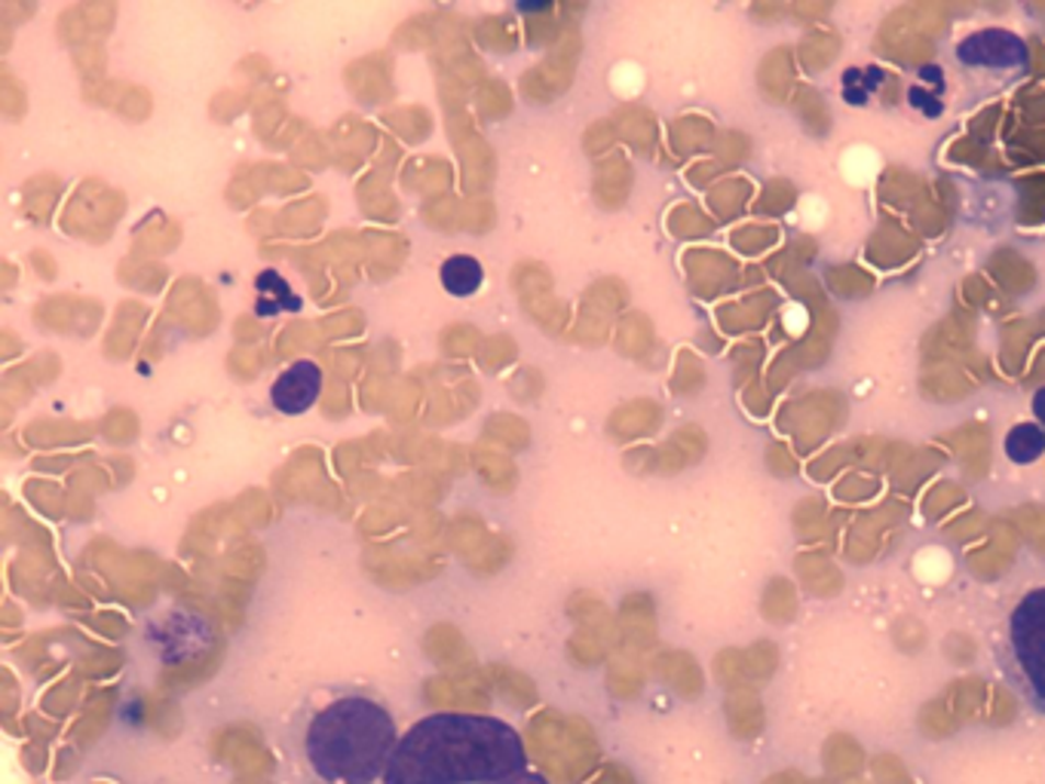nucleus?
I'll return each instance as SVG.
<instances>
[{
  "mask_svg": "<svg viewBox=\"0 0 1045 784\" xmlns=\"http://www.w3.org/2000/svg\"><path fill=\"white\" fill-rule=\"evenodd\" d=\"M524 763L522 736L503 720L433 714L399 739L384 784H500Z\"/></svg>",
  "mask_w": 1045,
  "mask_h": 784,
  "instance_id": "f257e3e1",
  "label": "nucleus"
},
{
  "mask_svg": "<svg viewBox=\"0 0 1045 784\" xmlns=\"http://www.w3.org/2000/svg\"><path fill=\"white\" fill-rule=\"evenodd\" d=\"M396 748L399 736L393 714L365 696L331 702L310 720L304 739L307 763L326 784L384 782Z\"/></svg>",
  "mask_w": 1045,
  "mask_h": 784,
  "instance_id": "f03ea898",
  "label": "nucleus"
},
{
  "mask_svg": "<svg viewBox=\"0 0 1045 784\" xmlns=\"http://www.w3.org/2000/svg\"><path fill=\"white\" fill-rule=\"evenodd\" d=\"M1009 650L1024 693L1045 714V589L1024 594L1012 610Z\"/></svg>",
  "mask_w": 1045,
  "mask_h": 784,
  "instance_id": "7ed1b4c3",
  "label": "nucleus"
},
{
  "mask_svg": "<svg viewBox=\"0 0 1045 784\" xmlns=\"http://www.w3.org/2000/svg\"><path fill=\"white\" fill-rule=\"evenodd\" d=\"M956 59L972 68H1024L1027 44L1012 31L987 29L966 37L956 49Z\"/></svg>",
  "mask_w": 1045,
  "mask_h": 784,
  "instance_id": "20e7f679",
  "label": "nucleus"
},
{
  "mask_svg": "<svg viewBox=\"0 0 1045 784\" xmlns=\"http://www.w3.org/2000/svg\"><path fill=\"white\" fill-rule=\"evenodd\" d=\"M322 393V368L310 362V359H300L273 380L270 386V401L280 414L298 417L304 411H310Z\"/></svg>",
  "mask_w": 1045,
  "mask_h": 784,
  "instance_id": "39448f33",
  "label": "nucleus"
},
{
  "mask_svg": "<svg viewBox=\"0 0 1045 784\" xmlns=\"http://www.w3.org/2000/svg\"><path fill=\"white\" fill-rule=\"evenodd\" d=\"M439 280L445 285V292L454 297H469L476 295L485 282V266L473 254H454L448 258L442 270H439Z\"/></svg>",
  "mask_w": 1045,
  "mask_h": 784,
  "instance_id": "423d86ee",
  "label": "nucleus"
},
{
  "mask_svg": "<svg viewBox=\"0 0 1045 784\" xmlns=\"http://www.w3.org/2000/svg\"><path fill=\"white\" fill-rule=\"evenodd\" d=\"M1045 451V432L1036 423H1021L1006 435V454L1012 463H1033Z\"/></svg>",
  "mask_w": 1045,
  "mask_h": 784,
  "instance_id": "0eeeda50",
  "label": "nucleus"
},
{
  "mask_svg": "<svg viewBox=\"0 0 1045 784\" xmlns=\"http://www.w3.org/2000/svg\"><path fill=\"white\" fill-rule=\"evenodd\" d=\"M500 784H549V782H546L543 775H537V772H519V775H512V779H507V782H500Z\"/></svg>",
  "mask_w": 1045,
  "mask_h": 784,
  "instance_id": "6e6552de",
  "label": "nucleus"
},
{
  "mask_svg": "<svg viewBox=\"0 0 1045 784\" xmlns=\"http://www.w3.org/2000/svg\"><path fill=\"white\" fill-rule=\"evenodd\" d=\"M1033 414L1040 417V420L1045 423V386L1036 393V396H1033Z\"/></svg>",
  "mask_w": 1045,
  "mask_h": 784,
  "instance_id": "1a4fd4ad",
  "label": "nucleus"
}]
</instances>
